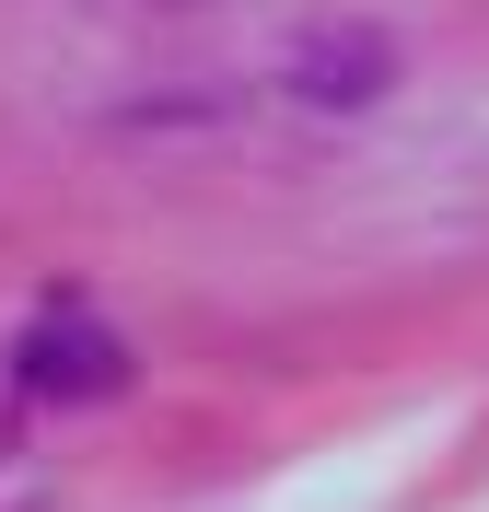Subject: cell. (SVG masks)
Returning <instances> with one entry per match:
<instances>
[{
	"instance_id": "cell-1",
	"label": "cell",
	"mask_w": 489,
	"mask_h": 512,
	"mask_svg": "<svg viewBox=\"0 0 489 512\" xmlns=\"http://www.w3.org/2000/svg\"><path fill=\"white\" fill-rule=\"evenodd\" d=\"M35 384H47V396H105V384H117V338H94V326H47V338H35Z\"/></svg>"
}]
</instances>
